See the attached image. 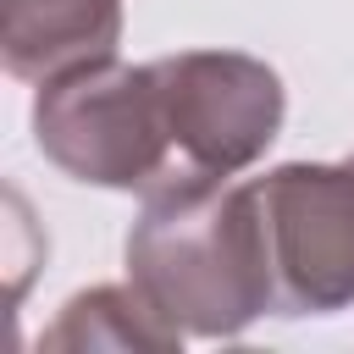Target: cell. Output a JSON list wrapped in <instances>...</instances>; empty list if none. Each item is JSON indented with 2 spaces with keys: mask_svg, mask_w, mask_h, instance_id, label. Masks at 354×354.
I'll list each match as a JSON object with an SVG mask.
<instances>
[{
  "mask_svg": "<svg viewBox=\"0 0 354 354\" xmlns=\"http://www.w3.org/2000/svg\"><path fill=\"white\" fill-rule=\"evenodd\" d=\"M127 282L183 337H238L271 304L254 183L166 177L127 232Z\"/></svg>",
  "mask_w": 354,
  "mask_h": 354,
  "instance_id": "1",
  "label": "cell"
},
{
  "mask_svg": "<svg viewBox=\"0 0 354 354\" xmlns=\"http://www.w3.org/2000/svg\"><path fill=\"white\" fill-rule=\"evenodd\" d=\"M33 138L50 166L94 188L144 194L177 171L155 72L122 66L116 55L39 83Z\"/></svg>",
  "mask_w": 354,
  "mask_h": 354,
  "instance_id": "2",
  "label": "cell"
},
{
  "mask_svg": "<svg viewBox=\"0 0 354 354\" xmlns=\"http://www.w3.org/2000/svg\"><path fill=\"white\" fill-rule=\"evenodd\" d=\"M254 183L271 266V315H332L354 304V160H288Z\"/></svg>",
  "mask_w": 354,
  "mask_h": 354,
  "instance_id": "3",
  "label": "cell"
},
{
  "mask_svg": "<svg viewBox=\"0 0 354 354\" xmlns=\"http://www.w3.org/2000/svg\"><path fill=\"white\" fill-rule=\"evenodd\" d=\"M149 72L171 133V177H238L282 133V77L254 55L183 50L149 61Z\"/></svg>",
  "mask_w": 354,
  "mask_h": 354,
  "instance_id": "4",
  "label": "cell"
},
{
  "mask_svg": "<svg viewBox=\"0 0 354 354\" xmlns=\"http://www.w3.org/2000/svg\"><path fill=\"white\" fill-rule=\"evenodd\" d=\"M122 44V0H0V61L17 83L111 61Z\"/></svg>",
  "mask_w": 354,
  "mask_h": 354,
  "instance_id": "5",
  "label": "cell"
},
{
  "mask_svg": "<svg viewBox=\"0 0 354 354\" xmlns=\"http://www.w3.org/2000/svg\"><path fill=\"white\" fill-rule=\"evenodd\" d=\"M39 348L50 354H94V348H116V354H171L183 348V332L127 282V288H88L72 293L55 315V326L39 337Z\"/></svg>",
  "mask_w": 354,
  "mask_h": 354,
  "instance_id": "6",
  "label": "cell"
},
{
  "mask_svg": "<svg viewBox=\"0 0 354 354\" xmlns=\"http://www.w3.org/2000/svg\"><path fill=\"white\" fill-rule=\"evenodd\" d=\"M348 160H354V155H348Z\"/></svg>",
  "mask_w": 354,
  "mask_h": 354,
  "instance_id": "7",
  "label": "cell"
}]
</instances>
